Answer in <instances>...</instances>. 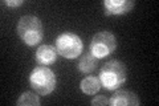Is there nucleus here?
<instances>
[{"instance_id":"9b49d317","label":"nucleus","mask_w":159,"mask_h":106,"mask_svg":"<svg viewBox=\"0 0 159 106\" xmlns=\"http://www.w3.org/2000/svg\"><path fill=\"white\" fill-rule=\"evenodd\" d=\"M41 104L37 93H32V92H24L19 97L16 101V105L19 106H39Z\"/></svg>"},{"instance_id":"f03ea898","label":"nucleus","mask_w":159,"mask_h":106,"mask_svg":"<svg viewBox=\"0 0 159 106\" xmlns=\"http://www.w3.org/2000/svg\"><path fill=\"white\" fill-rule=\"evenodd\" d=\"M99 81L107 90L119 89L126 81L125 64L118 60H111V61L103 64V67L101 68V73H99Z\"/></svg>"},{"instance_id":"1a4fd4ad","label":"nucleus","mask_w":159,"mask_h":106,"mask_svg":"<svg viewBox=\"0 0 159 106\" xmlns=\"http://www.w3.org/2000/svg\"><path fill=\"white\" fill-rule=\"evenodd\" d=\"M97 64H98V58L96 56H93L89 50V53H84L81 57H80L78 62H77V69L80 70L81 73H92L94 69L97 68Z\"/></svg>"},{"instance_id":"7ed1b4c3","label":"nucleus","mask_w":159,"mask_h":106,"mask_svg":"<svg viewBox=\"0 0 159 106\" xmlns=\"http://www.w3.org/2000/svg\"><path fill=\"white\" fill-rule=\"evenodd\" d=\"M29 84L37 94L48 95L56 89V74L45 65H40L29 74Z\"/></svg>"},{"instance_id":"9d476101","label":"nucleus","mask_w":159,"mask_h":106,"mask_svg":"<svg viewBox=\"0 0 159 106\" xmlns=\"http://www.w3.org/2000/svg\"><path fill=\"white\" fill-rule=\"evenodd\" d=\"M80 86H81V90L85 94L93 95L99 92V89H101V81H99V78L94 77V76H86L81 81Z\"/></svg>"},{"instance_id":"6e6552de","label":"nucleus","mask_w":159,"mask_h":106,"mask_svg":"<svg viewBox=\"0 0 159 106\" xmlns=\"http://www.w3.org/2000/svg\"><path fill=\"white\" fill-rule=\"evenodd\" d=\"M57 49L53 45H41L36 50V54H34V58L36 61L41 65H51L53 62H56L57 60Z\"/></svg>"},{"instance_id":"0eeeda50","label":"nucleus","mask_w":159,"mask_h":106,"mask_svg":"<svg viewBox=\"0 0 159 106\" xmlns=\"http://www.w3.org/2000/svg\"><path fill=\"white\" fill-rule=\"evenodd\" d=\"M109 104L111 106H139L141 99L130 90H117L109 99Z\"/></svg>"},{"instance_id":"f257e3e1","label":"nucleus","mask_w":159,"mask_h":106,"mask_svg":"<svg viewBox=\"0 0 159 106\" xmlns=\"http://www.w3.org/2000/svg\"><path fill=\"white\" fill-rule=\"evenodd\" d=\"M17 35L23 40V43L29 47H34L41 43L44 37V28L43 23L37 16L33 15H25L21 16L17 23Z\"/></svg>"},{"instance_id":"20e7f679","label":"nucleus","mask_w":159,"mask_h":106,"mask_svg":"<svg viewBox=\"0 0 159 106\" xmlns=\"http://www.w3.org/2000/svg\"><path fill=\"white\" fill-rule=\"evenodd\" d=\"M54 47L57 49V53L65 58H77L82 53L84 43L81 37L74 32H62L58 35Z\"/></svg>"},{"instance_id":"39448f33","label":"nucleus","mask_w":159,"mask_h":106,"mask_svg":"<svg viewBox=\"0 0 159 106\" xmlns=\"http://www.w3.org/2000/svg\"><path fill=\"white\" fill-rule=\"evenodd\" d=\"M117 48L116 36L109 31L97 32L90 41V53L97 58H103L113 53Z\"/></svg>"},{"instance_id":"423d86ee","label":"nucleus","mask_w":159,"mask_h":106,"mask_svg":"<svg viewBox=\"0 0 159 106\" xmlns=\"http://www.w3.org/2000/svg\"><path fill=\"white\" fill-rule=\"evenodd\" d=\"M135 6L134 0H105L103 7H105L106 16H119L130 12Z\"/></svg>"},{"instance_id":"ddd939ff","label":"nucleus","mask_w":159,"mask_h":106,"mask_svg":"<svg viewBox=\"0 0 159 106\" xmlns=\"http://www.w3.org/2000/svg\"><path fill=\"white\" fill-rule=\"evenodd\" d=\"M24 2L23 0H4L3 4H6V6L8 7H19V6H21Z\"/></svg>"},{"instance_id":"f8f14e48","label":"nucleus","mask_w":159,"mask_h":106,"mask_svg":"<svg viewBox=\"0 0 159 106\" xmlns=\"http://www.w3.org/2000/svg\"><path fill=\"white\" fill-rule=\"evenodd\" d=\"M109 104V99L105 97V95H96L93 99H92V105L93 106H103V105H107Z\"/></svg>"}]
</instances>
